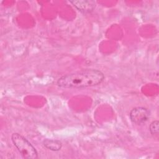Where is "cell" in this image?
<instances>
[{"label":"cell","mask_w":159,"mask_h":159,"mask_svg":"<svg viewBox=\"0 0 159 159\" xmlns=\"http://www.w3.org/2000/svg\"><path fill=\"white\" fill-rule=\"evenodd\" d=\"M104 79V73L96 69H84L65 75L59 78L57 84L63 88L82 89L101 84Z\"/></svg>","instance_id":"1"},{"label":"cell","mask_w":159,"mask_h":159,"mask_svg":"<svg viewBox=\"0 0 159 159\" xmlns=\"http://www.w3.org/2000/svg\"><path fill=\"white\" fill-rule=\"evenodd\" d=\"M11 140L22 157L27 159L38 158V152L32 144L23 135L19 133H13Z\"/></svg>","instance_id":"2"},{"label":"cell","mask_w":159,"mask_h":159,"mask_svg":"<svg viewBox=\"0 0 159 159\" xmlns=\"http://www.w3.org/2000/svg\"><path fill=\"white\" fill-rule=\"evenodd\" d=\"M149 110L144 107H136L133 108L130 113V120L135 124L141 125L147 122L150 117Z\"/></svg>","instance_id":"3"},{"label":"cell","mask_w":159,"mask_h":159,"mask_svg":"<svg viewBox=\"0 0 159 159\" xmlns=\"http://www.w3.org/2000/svg\"><path fill=\"white\" fill-rule=\"evenodd\" d=\"M70 2L79 11L83 13L91 12L96 6V2L94 1H70Z\"/></svg>","instance_id":"4"},{"label":"cell","mask_w":159,"mask_h":159,"mask_svg":"<svg viewBox=\"0 0 159 159\" xmlns=\"http://www.w3.org/2000/svg\"><path fill=\"white\" fill-rule=\"evenodd\" d=\"M43 145L46 148L53 152L59 151L62 147V143L58 140L47 139L43 141Z\"/></svg>","instance_id":"5"},{"label":"cell","mask_w":159,"mask_h":159,"mask_svg":"<svg viewBox=\"0 0 159 159\" xmlns=\"http://www.w3.org/2000/svg\"><path fill=\"white\" fill-rule=\"evenodd\" d=\"M149 130L152 135L158 134L159 131V122L158 120L152 121L150 124Z\"/></svg>","instance_id":"6"}]
</instances>
